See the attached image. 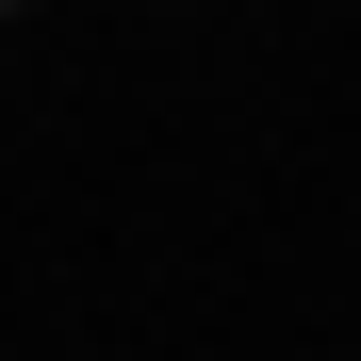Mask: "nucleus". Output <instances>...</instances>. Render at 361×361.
<instances>
[{
  "label": "nucleus",
  "mask_w": 361,
  "mask_h": 361,
  "mask_svg": "<svg viewBox=\"0 0 361 361\" xmlns=\"http://www.w3.org/2000/svg\"><path fill=\"white\" fill-rule=\"evenodd\" d=\"M0 17H17V0H0Z\"/></svg>",
  "instance_id": "1"
}]
</instances>
